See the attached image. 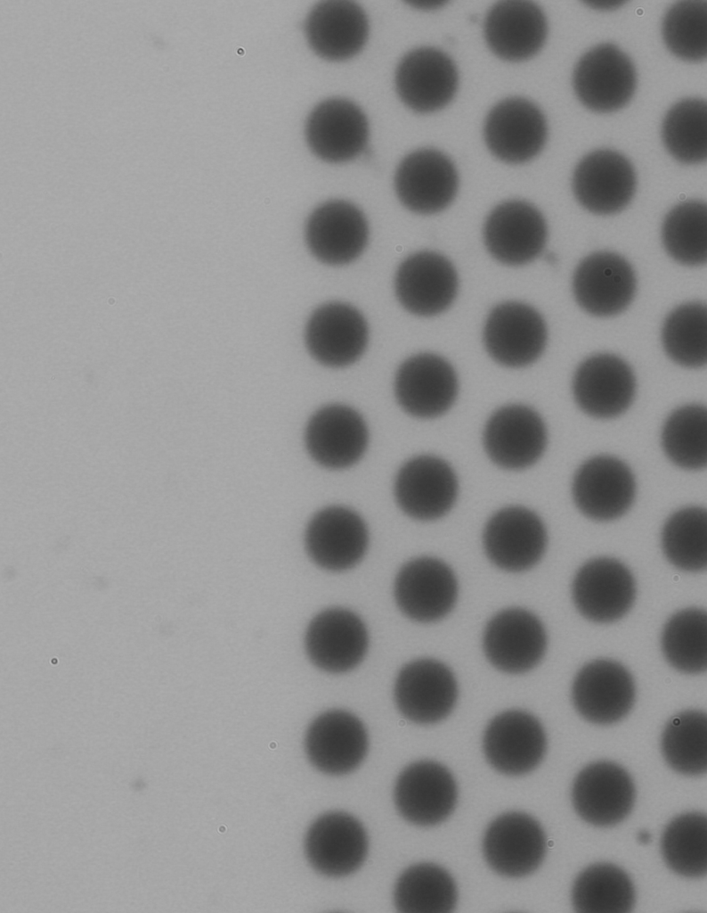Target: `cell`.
<instances>
[{"mask_svg": "<svg viewBox=\"0 0 707 913\" xmlns=\"http://www.w3.org/2000/svg\"><path fill=\"white\" fill-rule=\"evenodd\" d=\"M636 70L630 57L611 43L587 51L573 71V88L589 109L608 112L623 107L636 88Z\"/></svg>", "mask_w": 707, "mask_h": 913, "instance_id": "obj_1", "label": "cell"}, {"mask_svg": "<svg viewBox=\"0 0 707 913\" xmlns=\"http://www.w3.org/2000/svg\"><path fill=\"white\" fill-rule=\"evenodd\" d=\"M488 354L499 364L522 367L537 360L547 342V328L541 316L531 306L508 301L489 314L484 329Z\"/></svg>", "mask_w": 707, "mask_h": 913, "instance_id": "obj_2", "label": "cell"}, {"mask_svg": "<svg viewBox=\"0 0 707 913\" xmlns=\"http://www.w3.org/2000/svg\"><path fill=\"white\" fill-rule=\"evenodd\" d=\"M459 185L457 170L443 152L423 148L405 156L394 176L400 202L419 214H434L454 200Z\"/></svg>", "mask_w": 707, "mask_h": 913, "instance_id": "obj_3", "label": "cell"}, {"mask_svg": "<svg viewBox=\"0 0 707 913\" xmlns=\"http://www.w3.org/2000/svg\"><path fill=\"white\" fill-rule=\"evenodd\" d=\"M546 848L545 833L539 822L516 811L496 818L483 840L488 865L508 877H522L536 870L544 860Z\"/></svg>", "mask_w": 707, "mask_h": 913, "instance_id": "obj_4", "label": "cell"}, {"mask_svg": "<svg viewBox=\"0 0 707 913\" xmlns=\"http://www.w3.org/2000/svg\"><path fill=\"white\" fill-rule=\"evenodd\" d=\"M572 592L582 616L594 622L607 623L629 612L635 600L636 586L623 563L614 558L599 557L579 569Z\"/></svg>", "mask_w": 707, "mask_h": 913, "instance_id": "obj_5", "label": "cell"}, {"mask_svg": "<svg viewBox=\"0 0 707 913\" xmlns=\"http://www.w3.org/2000/svg\"><path fill=\"white\" fill-rule=\"evenodd\" d=\"M547 133L541 111L522 97H509L494 105L484 128L488 149L507 163H523L535 157L545 144Z\"/></svg>", "mask_w": 707, "mask_h": 913, "instance_id": "obj_6", "label": "cell"}, {"mask_svg": "<svg viewBox=\"0 0 707 913\" xmlns=\"http://www.w3.org/2000/svg\"><path fill=\"white\" fill-rule=\"evenodd\" d=\"M577 201L589 211L608 215L623 210L636 191L630 160L610 149L595 150L577 164L573 177Z\"/></svg>", "mask_w": 707, "mask_h": 913, "instance_id": "obj_7", "label": "cell"}, {"mask_svg": "<svg viewBox=\"0 0 707 913\" xmlns=\"http://www.w3.org/2000/svg\"><path fill=\"white\" fill-rule=\"evenodd\" d=\"M572 698L579 714L598 725L623 719L635 701L632 676L621 663L608 659L594 660L577 673Z\"/></svg>", "mask_w": 707, "mask_h": 913, "instance_id": "obj_8", "label": "cell"}, {"mask_svg": "<svg viewBox=\"0 0 707 913\" xmlns=\"http://www.w3.org/2000/svg\"><path fill=\"white\" fill-rule=\"evenodd\" d=\"M486 555L499 568L523 572L534 566L547 546V533L539 516L522 506L505 507L488 521L484 535Z\"/></svg>", "mask_w": 707, "mask_h": 913, "instance_id": "obj_9", "label": "cell"}, {"mask_svg": "<svg viewBox=\"0 0 707 913\" xmlns=\"http://www.w3.org/2000/svg\"><path fill=\"white\" fill-rule=\"evenodd\" d=\"M483 644L488 661L495 668L518 674L540 662L547 647V636L533 613L522 608H508L488 622Z\"/></svg>", "mask_w": 707, "mask_h": 913, "instance_id": "obj_10", "label": "cell"}, {"mask_svg": "<svg viewBox=\"0 0 707 913\" xmlns=\"http://www.w3.org/2000/svg\"><path fill=\"white\" fill-rule=\"evenodd\" d=\"M572 802L584 821L597 827L614 826L631 811L635 786L620 765L597 761L586 766L575 777Z\"/></svg>", "mask_w": 707, "mask_h": 913, "instance_id": "obj_11", "label": "cell"}, {"mask_svg": "<svg viewBox=\"0 0 707 913\" xmlns=\"http://www.w3.org/2000/svg\"><path fill=\"white\" fill-rule=\"evenodd\" d=\"M457 786L451 772L432 761H420L406 767L394 787V803L407 821L422 827L445 820L457 802Z\"/></svg>", "mask_w": 707, "mask_h": 913, "instance_id": "obj_12", "label": "cell"}, {"mask_svg": "<svg viewBox=\"0 0 707 913\" xmlns=\"http://www.w3.org/2000/svg\"><path fill=\"white\" fill-rule=\"evenodd\" d=\"M547 233L545 219L534 206L512 200L499 204L489 214L484 239L495 259L506 265L520 266L541 253Z\"/></svg>", "mask_w": 707, "mask_h": 913, "instance_id": "obj_13", "label": "cell"}, {"mask_svg": "<svg viewBox=\"0 0 707 913\" xmlns=\"http://www.w3.org/2000/svg\"><path fill=\"white\" fill-rule=\"evenodd\" d=\"M305 851L312 867L330 877H341L356 871L368 852V837L362 825L352 815L329 812L309 827Z\"/></svg>", "mask_w": 707, "mask_h": 913, "instance_id": "obj_14", "label": "cell"}, {"mask_svg": "<svg viewBox=\"0 0 707 913\" xmlns=\"http://www.w3.org/2000/svg\"><path fill=\"white\" fill-rule=\"evenodd\" d=\"M458 688L452 672L433 659L406 664L394 686V699L401 713L419 724H433L452 711Z\"/></svg>", "mask_w": 707, "mask_h": 913, "instance_id": "obj_15", "label": "cell"}, {"mask_svg": "<svg viewBox=\"0 0 707 913\" xmlns=\"http://www.w3.org/2000/svg\"><path fill=\"white\" fill-rule=\"evenodd\" d=\"M488 762L498 771L519 776L534 769L546 753L547 739L540 721L519 710L504 711L487 726L483 741Z\"/></svg>", "mask_w": 707, "mask_h": 913, "instance_id": "obj_16", "label": "cell"}, {"mask_svg": "<svg viewBox=\"0 0 707 913\" xmlns=\"http://www.w3.org/2000/svg\"><path fill=\"white\" fill-rule=\"evenodd\" d=\"M452 60L434 47L407 53L395 71L396 92L402 102L417 112H432L446 106L458 87Z\"/></svg>", "mask_w": 707, "mask_h": 913, "instance_id": "obj_17", "label": "cell"}, {"mask_svg": "<svg viewBox=\"0 0 707 913\" xmlns=\"http://www.w3.org/2000/svg\"><path fill=\"white\" fill-rule=\"evenodd\" d=\"M458 595L454 573L443 562L419 557L405 563L394 582V597L401 611L420 621H435L453 608Z\"/></svg>", "mask_w": 707, "mask_h": 913, "instance_id": "obj_18", "label": "cell"}, {"mask_svg": "<svg viewBox=\"0 0 707 913\" xmlns=\"http://www.w3.org/2000/svg\"><path fill=\"white\" fill-rule=\"evenodd\" d=\"M458 481L451 466L433 456H419L406 462L394 482L400 508L410 517L432 521L447 514L456 501Z\"/></svg>", "mask_w": 707, "mask_h": 913, "instance_id": "obj_19", "label": "cell"}, {"mask_svg": "<svg viewBox=\"0 0 707 913\" xmlns=\"http://www.w3.org/2000/svg\"><path fill=\"white\" fill-rule=\"evenodd\" d=\"M547 432L543 421L532 408L508 405L495 411L484 432V446L497 465L521 470L533 465L543 454Z\"/></svg>", "mask_w": 707, "mask_h": 913, "instance_id": "obj_20", "label": "cell"}, {"mask_svg": "<svg viewBox=\"0 0 707 913\" xmlns=\"http://www.w3.org/2000/svg\"><path fill=\"white\" fill-rule=\"evenodd\" d=\"M394 392L399 405L408 414L434 418L448 411L454 403L458 380L452 366L444 358L421 353L400 366Z\"/></svg>", "mask_w": 707, "mask_h": 913, "instance_id": "obj_21", "label": "cell"}, {"mask_svg": "<svg viewBox=\"0 0 707 913\" xmlns=\"http://www.w3.org/2000/svg\"><path fill=\"white\" fill-rule=\"evenodd\" d=\"M577 303L597 317L614 316L631 302L636 277L630 263L622 256L598 251L583 259L573 280Z\"/></svg>", "mask_w": 707, "mask_h": 913, "instance_id": "obj_22", "label": "cell"}, {"mask_svg": "<svg viewBox=\"0 0 707 913\" xmlns=\"http://www.w3.org/2000/svg\"><path fill=\"white\" fill-rule=\"evenodd\" d=\"M305 137L310 149L320 159L334 163L348 161L366 149L368 120L353 102L328 99L309 114Z\"/></svg>", "mask_w": 707, "mask_h": 913, "instance_id": "obj_23", "label": "cell"}, {"mask_svg": "<svg viewBox=\"0 0 707 913\" xmlns=\"http://www.w3.org/2000/svg\"><path fill=\"white\" fill-rule=\"evenodd\" d=\"M636 484L620 459L597 456L578 469L573 483L575 505L587 517L611 521L624 514L634 500Z\"/></svg>", "mask_w": 707, "mask_h": 913, "instance_id": "obj_24", "label": "cell"}, {"mask_svg": "<svg viewBox=\"0 0 707 913\" xmlns=\"http://www.w3.org/2000/svg\"><path fill=\"white\" fill-rule=\"evenodd\" d=\"M368 744L362 721L342 710L318 716L309 726L305 739L310 762L318 770L336 776L354 770L365 758Z\"/></svg>", "mask_w": 707, "mask_h": 913, "instance_id": "obj_25", "label": "cell"}, {"mask_svg": "<svg viewBox=\"0 0 707 913\" xmlns=\"http://www.w3.org/2000/svg\"><path fill=\"white\" fill-rule=\"evenodd\" d=\"M395 293L409 312L430 317L446 310L458 291V276L443 255L420 251L408 257L395 276Z\"/></svg>", "mask_w": 707, "mask_h": 913, "instance_id": "obj_26", "label": "cell"}, {"mask_svg": "<svg viewBox=\"0 0 707 913\" xmlns=\"http://www.w3.org/2000/svg\"><path fill=\"white\" fill-rule=\"evenodd\" d=\"M573 391L583 412L597 418H611L630 407L636 381L624 360L613 354H597L577 368Z\"/></svg>", "mask_w": 707, "mask_h": 913, "instance_id": "obj_27", "label": "cell"}, {"mask_svg": "<svg viewBox=\"0 0 707 913\" xmlns=\"http://www.w3.org/2000/svg\"><path fill=\"white\" fill-rule=\"evenodd\" d=\"M311 355L322 365L342 367L354 363L364 352L368 327L353 306L331 302L316 309L305 329Z\"/></svg>", "mask_w": 707, "mask_h": 913, "instance_id": "obj_28", "label": "cell"}, {"mask_svg": "<svg viewBox=\"0 0 707 913\" xmlns=\"http://www.w3.org/2000/svg\"><path fill=\"white\" fill-rule=\"evenodd\" d=\"M369 228L362 212L341 200L327 202L309 217L305 240L311 252L329 265L347 264L366 247Z\"/></svg>", "mask_w": 707, "mask_h": 913, "instance_id": "obj_29", "label": "cell"}, {"mask_svg": "<svg viewBox=\"0 0 707 913\" xmlns=\"http://www.w3.org/2000/svg\"><path fill=\"white\" fill-rule=\"evenodd\" d=\"M369 542L363 520L353 510L330 506L317 513L305 531L308 555L319 566L344 571L363 557Z\"/></svg>", "mask_w": 707, "mask_h": 913, "instance_id": "obj_30", "label": "cell"}, {"mask_svg": "<svg viewBox=\"0 0 707 913\" xmlns=\"http://www.w3.org/2000/svg\"><path fill=\"white\" fill-rule=\"evenodd\" d=\"M311 661L320 669L340 673L356 667L368 648V634L362 620L351 611H323L311 621L305 636Z\"/></svg>", "mask_w": 707, "mask_h": 913, "instance_id": "obj_31", "label": "cell"}, {"mask_svg": "<svg viewBox=\"0 0 707 913\" xmlns=\"http://www.w3.org/2000/svg\"><path fill=\"white\" fill-rule=\"evenodd\" d=\"M368 431L362 416L344 405H329L318 410L305 431L310 456L321 465L342 469L355 464L368 445Z\"/></svg>", "mask_w": 707, "mask_h": 913, "instance_id": "obj_32", "label": "cell"}, {"mask_svg": "<svg viewBox=\"0 0 707 913\" xmlns=\"http://www.w3.org/2000/svg\"><path fill=\"white\" fill-rule=\"evenodd\" d=\"M484 31L488 46L497 56L522 61L542 47L548 26L543 11L535 3L506 0L490 9Z\"/></svg>", "mask_w": 707, "mask_h": 913, "instance_id": "obj_33", "label": "cell"}, {"mask_svg": "<svg viewBox=\"0 0 707 913\" xmlns=\"http://www.w3.org/2000/svg\"><path fill=\"white\" fill-rule=\"evenodd\" d=\"M305 37L311 48L329 61L354 56L364 46L369 23L362 8L345 0L323 1L316 4L305 20Z\"/></svg>", "mask_w": 707, "mask_h": 913, "instance_id": "obj_34", "label": "cell"}, {"mask_svg": "<svg viewBox=\"0 0 707 913\" xmlns=\"http://www.w3.org/2000/svg\"><path fill=\"white\" fill-rule=\"evenodd\" d=\"M635 889L627 873L611 863H596L582 870L572 889L577 912L627 913L635 904Z\"/></svg>", "mask_w": 707, "mask_h": 913, "instance_id": "obj_35", "label": "cell"}, {"mask_svg": "<svg viewBox=\"0 0 707 913\" xmlns=\"http://www.w3.org/2000/svg\"><path fill=\"white\" fill-rule=\"evenodd\" d=\"M457 888L451 876L433 863L412 865L398 878L394 901L401 912L448 913L457 902Z\"/></svg>", "mask_w": 707, "mask_h": 913, "instance_id": "obj_36", "label": "cell"}, {"mask_svg": "<svg viewBox=\"0 0 707 913\" xmlns=\"http://www.w3.org/2000/svg\"><path fill=\"white\" fill-rule=\"evenodd\" d=\"M666 865L686 877L703 876L707 872V818L704 813L687 812L674 818L661 839Z\"/></svg>", "mask_w": 707, "mask_h": 913, "instance_id": "obj_37", "label": "cell"}, {"mask_svg": "<svg viewBox=\"0 0 707 913\" xmlns=\"http://www.w3.org/2000/svg\"><path fill=\"white\" fill-rule=\"evenodd\" d=\"M662 753L669 766L684 775H700L707 769V718L690 710L673 716L661 741Z\"/></svg>", "mask_w": 707, "mask_h": 913, "instance_id": "obj_38", "label": "cell"}, {"mask_svg": "<svg viewBox=\"0 0 707 913\" xmlns=\"http://www.w3.org/2000/svg\"><path fill=\"white\" fill-rule=\"evenodd\" d=\"M667 662L679 671L696 674L707 667L706 611L687 608L670 618L662 635Z\"/></svg>", "mask_w": 707, "mask_h": 913, "instance_id": "obj_39", "label": "cell"}, {"mask_svg": "<svg viewBox=\"0 0 707 913\" xmlns=\"http://www.w3.org/2000/svg\"><path fill=\"white\" fill-rule=\"evenodd\" d=\"M662 137L679 161L695 164L707 157V106L704 99L687 98L675 103L662 122Z\"/></svg>", "mask_w": 707, "mask_h": 913, "instance_id": "obj_40", "label": "cell"}, {"mask_svg": "<svg viewBox=\"0 0 707 913\" xmlns=\"http://www.w3.org/2000/svg\"><path fill=\"white\" fill-rule=\"evenodd\" d=\"M665 556L675 567L700 572L707 565V514L703 507H686L673 514L662 534Z\"/></svg>", "mask_w": 707, "mask_h": 913, "instance_id": "obj_41", "label": "cell"}, {"mask_svg": "<svg viewBox=\"0 0 707 913\" xmlns=\"http://www.w3.org/2000/svg\"><path fill=\"white\" fill-rule=\"evenodd\" d=\"M663 245L669 255L687 266H697L707 259V207L700 201H686L666 216L662 229Z\"/></svg>", "mask_w": 707, "mask_h": 913, "instance_id": "obj_42", "label": "cell"}, {"mask_svg": "<svg viewBox=\"0 0 707 913\" xmlns=\"http://www.w3.org/2000/svg\"><path fill=\"white\" fill-rule=\"evenodd\" d=\"M667 355L687 367H699L707 361V310L701 302L685 303L670 313L662 332Z\"/></svg>", "mask_w": 707, "mask_h": 913, "instance_id": "obj_43", "label": "cell"}, {"mask_svg": "<svg viewBox=\"0 0 707 913\" xmlns=\"http://www.w3.org/2000/svg\"><path fill=\"white\" fill-rule=\"evenodd\" d=\"M662 443L668 457L677 465L690 470L707 464V412L704 406L687 405L675 410L667 419Z\"/></svg>", "mask_w": 707, "mask_h": 913, "instance_id": "obj_44", "label": "cell"}, {"mask_svg": "<svg viewBox=\"0 0 707 913\" xmlns=\"http://www.w3.org/2000/svg\"><path fill=\"white\" fill-rule=\"evenodd\" d=\"M662 32L669 50L687 61L707 54V1L685 0L672 4L662 21Z\"/></svg>", "mask_w": 707, "mask_h": 913, "instance_id": "obj_45", "label": "cell"}, {"mask_svg": "<svg viewBox=\"0 0 707 913\" xmlns=\"http://www.w3.org/2000/svg\"><path fill=\"white\" fill-rule=\"evenodd\" d=\"M409 4L413 5V6H416L417 8L427 9L428 10V9H435V8L441 7L445 3L444 2H436V1H422V2L419 1V2H412V3H409Z\"/></svg>", "mask_w": 707, "mask_h": 913, "instance_id": "obj_46", "label": "cell"}, {"mask_svg": "<svg viewBox=\"0 0 707 913\" xmlns=\"http://www.w3.org/2000/svg\"><path fill=\"white\" fill-rule=\"evenodd\" d=\"M588 4L601 9L614 8L623 4V2L618 1H597V2H588Z\"/></svg>", "mask_w": 707, "mask_h": 913, "instance_id": "obj_47", "label": "cell"}, {"mask_svg": "<svg viewBox=\"0 0 707 913\" xmlns=\"http://www.w3.org/2000/svg\"><path fill=\"white\" fill-rule=\"evenodd\" d=\"M638 840L639 841L640 843L646 844V843H649V841L651 840V835L646 830H641L638 834Z\"/></svg>", "mask_w": 707, "mask_h": 913, "instance_id": "obj_48", "label": "cell"}]
</instances>
